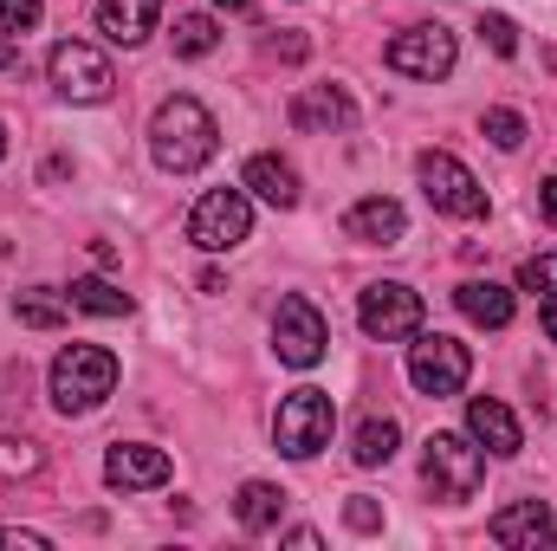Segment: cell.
<instances>
[{
    "label": "cell",
    "mask_w": 557,
    "mask_h": 551,
    "mask_svg": "<svg viewBox=\"0 0 557 551\" xmlns=\"http://www.w3.org/2000/svg\"><path fill=\"white\" fill-rule=\"evenodd\" d=\"M149 149H156V162H162L169 175H195V169L214 162L221 124L208 118V105L169 98V105H156V118H149Z\"/></svg>",
    "instance_id": "1"
},
{
    "label": "cell",
    "mask_w": 557,
    "mask_h": 551,
    "mask_svg": "<svg viewBox=\"0 0 557 551\" xmlns=\"http://www.w3.org/2000/svg\"><path fill=\"white\" fill-rule=\"evenodd\" d=\"M117 390V357L104 344H65L52 357V403L65 415H91Z\"/></svg>",
    "instance_id": "2"
},
{
    "label": "cell",
    "mask_w": 557,
    "mask_h": 551,
    "mask_svg": "<svg viewBox=\"0 0 557 551\" xmlns=\"http://www.w3.org/2000/svg\"><path fill=\"white\" fill-rule=\"evenodd\" d=\"M421 480H428L434 500L460 506V500L480 493V480H486V454H480L467 434H428V448H421Z\"/></svg>",
    "instance_id": "3"
},
{
    "label": "cell",
    "mask_w": 557,
    "mask_h": 551,
    "mask_svg": "<svg viewBox=\"0 0 557 551\" xmlns=\"http://www.w3.org/2000/svg\"><path fill=\"white\" fill-rule=\"evenodd\" d=\"M331 428H337V403L324 390H292L273 415V441L285 461H311L331 448Z\"/></svg>",
    "instance_id": "4"
},
{
    "label": "cell",
    "mask_w": 557,
    "mask_h": 551,
    "mask_svg": "<svg viewBox=\"0 0 557 551\" xmlns=\"http://www.w3.org/2000/svg\"><path fill=\"white\" fill-rule=\"evenodd\" d=\"M467 377H473V357H467L460 338H447V331H416V344H409V383H416L421 396H460Z\"/></svg>",
    "instance_id": "5"
},
{
    "label": "cell",
    "mask_w": 557,
    "mask_h": 551,
    "mask_svg": "<svg viewBox=\"0 0 557 551\" xmlns=\"http://www.w3.org/2000/svg\"><path fill=\"white\" fill-rule=\"evenodd\" d=\"M46 72H52V91L72 98V105H104L111 85H117L111 59H104L98 46H85V39H59L52 59H46Z\"/></svg>",
    "instance_id": "6"
},
{
    "label": "cell",
    "mask_w": 557,
    "mask_h": 551,
    "mask_svg": "<svg viewBox=\"0 0 557 551\" xmlns=\"http://www.w3.org/2000/svg\"><path fill=\"white\" fill-rule=\"evenodd\" d=\"M247 234H253V201L240 188H208L188 215V241L201 254H234Z\"/></svg>",
    "instance_id": "7"
},
{
    "label": "cell",
    "mask_w": 557,
    "mask_h": 551,
    "mask_svg": "<svg viewBox=\"0 0 557 551\" xmlns=\"http://www.w3.org/2000/svg\"><path fill=\"white\" fill-rule=\"evenodd\" d=\"M421 195L441 208V215H454V221H480L486 215V188L473 182V169L460 162V156H447V149H421Z\"/></svg>",
    "instance_id": "8"
},
{
    "label": "cell",
    "mask_w": 557,
    "mask_h": 551,
    "mask_svg": "<svg viewBox=\"0 0 557 551\" xmlns=\"http://www.w3.org/2000/svg\"><path fill=\"white\" fill-rule=\"evenodd\" d=\"M324 344H331V325H324V311L311 305V298H278V318H273V351L278 364H292V370H311V364H324Z\"/></svg>",
    "instance_id": "9"
},
{
    "label": "cell",
    "mask_w": 557,
    "mask_h": 551,
    "mask_svg": "<svg viewBox=\"0 0 557 551\" xmlns=\"http://www.w3.org/2000/svg\"><path fill=\"white\" fill-rule=\"evenodd\" d=\"M357 325H363L370 338H383V344L416 338V331H421V292H416V285H403V279L370 285V292L357 298Z\"/></svg>",
    "instance_id": "10"
},
{
    "label": "cell",
    "mask_w": 557,
    "mask_h": 551,
    "mask_svg": "<svg viewBox=\"0 0 557 551\" xmlns=\"http://www.w3.org/2000/svg\"><path fill=\"white\" fill-rule=\"evenodd\" d=\"M389 72H403V78H447L454 72V59H460V46H454V33L447 26H409V33H396L389 39Z\"/></svg>",
    "instance_id": "11"
},
{
    "label": "cell",
    "mask_w": 557,
    "mask_h": 551,
    "mask_svg": "<svg viewBox=\"0 0 557 551\" xmlns=\"http://www.w3.org/2000/svg\"><path fill=\"white\" fill-rule=\"evenodd\" d=\"M175 474V461L162 454V448H149V441H117L111 454H104V480L117 487V493H143V487H162Z\"/></svg>",
    "instance_id": "12"
},
{
    "label": "cell",
    "mask_w": 557,
    "mask_h": 551,
    "mask_svg": "<svg viewBox=\"0 0 557 551\" xmlns=\"http://www.w3.org/2000/svg\"><path fill=\"white\" fill-rule=\"evenodd\" d=\"M493 546H512V551H545L557 539V519L545 500H512V506H499L493 513Z\"/></svg>",
    "instance_id": "13"
},
{
    "label": "cell",
    "mask_w": 557,
    "mask_h": 551,
    "mask_svg": "<svg viewBox=\"0 0 557 551\" xmlns=\"http://www.w3.org/2000/svg\"><path fill=\"white\" fill-rule=\"evenodd\" d=\"M467 434H473L486 454H499V461H512V454L525 448V434H519V415L506 409L499 396H473V403H467Z\"/></svg>",
    "instance_id": "14"
},
{
    "label": "cell",
    "mask_w": 557,
    "mask_h": 551,
    "mask_svg": "<svg viewBox=\"0 0 557 551\" xmlns=\"http://www.w3.org/2000/svg\"><path fill=\"white\" fill-rule=\"evenodd\" d=\"M344 234H350V241H363V247H396V241L409 234V215H403V201L370 195V201H357V208L344 215Z\"/></svg>",
    "instance_id": "15"
},
{
    "label": "cell",
    "mask_w": 557,
    "mask_h": 551,
    "mask_svg": "<svg viewBox=\"0 0 557 551\" xmlns=\"http://www.w3.org/2000/svg\"><path fill=\"white\" fill-rule=\"evenodd\" d=\"M292 124L298 131H350L357 124V105L337 91V85H305L292 98Z\"/></svg>",
    "instance_id": "16"
},
{
    "label": "cell",
    "mask_w": 557,
    "mask_h": 551,
    "mask_svg": "<svg viewBox=\"0 0 557 551\" xmlns=\"http://www.w3.org/2000/svg\"><path fill=\"white\" fill-rule=\"evenodd\" d=\"M454 305H460V318H473V325H486V331H506L512 311H519V298H512L506 285H493V279H467V285L454 292Z\"/></svg>",
    "instance_id": "17"
},
{
    "label": "cell",
    "mask_w": 557,
    "mask_h": 551,
    "mask_svg": "<svg viewBox=\"0 0 557 551\" xmlns=\"http://www.w3.org/2000/svg\"><path fill=\"white\" fill-rule=\"evenodd\" d=\"M98 33L111 46H143L156 33V0H98Z\"/></svg>",
    "instance_id": "18"
},
{
    "label": "cell",
    "mask_w": 557,
    "mask_h": 551,
    "mask_svg": "<svg viewBox=\"0 0 557 551\" xmlns=\"http://www.w3.org/2000/svg\"><path fill=\"white\" fill-rule=\"evenodd\" d=\"M247 188L260 201H273V208H298V169L285 156H253L247 162Z\"/></svg>",
    "instance_id": "19"
},
{
    "label": "cell",
    "mask_w": 557,
    "mask_h": 551,
    "mask_svg": "<svg viewBox=\"0 0 557 551\" xmlns=\"http://www.w3.org/2000/svg\"><path fill=\"white\" fill-rule=\"evenodd\" d=\"M278 513H285V493H278L273 480H247V487L234 493V519H240V532H273Z\"/></svg>",
    "instance_id": "20"
},
{
    "label": "cell",
    "mask_w": 557,
    "mask_h": 551,
    "mask_svg": "<svg viewBox=\"0 0 557 551\" xmlns=\"http://www.w3.org/2000/svg\"><path fill=\"white\" fill-rule=\"evenodd\" d=\"M396 448H403V428L389 415H363L357 421V441H350L357 467H383V461H396Z\"/></svg>",
    "instance_id": "21"
},
{
    "label": "cell",
    "mask_w": 557,
    "mask_h": 551,
    "mask_svg": "<svg viewBox=\"0 0 557 551\" xmlns=\"http://www.w3.org/2000/svg\"><path fill=\"white\" fill-rule=\"evenodd\" d=\"M78 311H98V318H131L137 311V298L131 292H117L111 279H72V292H65Z\"/></svg>",
    "instance_id": "22"
},
{
    "label": "cell",
    "mask_w": 557,
    "mask_h": 551,
    "mask_svg": "<svg viewBox=\"0 0 557 551\" xmlns=\"http://www.w3.org/2000/svg\"><path fill=\"white\" fill-rule=\"evenodd\" d=\"M65 305H72V298H52V292L39 285V292H20V305H13V311H20V325H26V331H59V325H65Z\"/></svg>",
    "instance_id": "23"
},
{
    "label": "cell",
    "mask_w": 557,
    "mask_h": 551,
    "mask_svg": "<svg viewBox=\"0 0 557 551\" xmlns=\"http://www.w3.org/2000/svg\"><path fill=\"white\" fill-rule=\"evenodd\" d=\"M214 39H221V33H214L208 13H182V20H175V52H182V59H208Z\"/></svg>",
    "instance_id": "24"
},
{
    "label": "cell",
    "mask_w": 557,
    "mask_h": 551,
    "mask_svg": "<svg viewBox=\"0 0 557 551\" xmlns=\"http://www.w3.org/2000/svg\"><path fill=\"white\" fill-rule=\"evenodd\" d=\"M39 467H46L39 441H20V434L0 441V480H26V474H39Z\"/></svg>",
    "instance_id": "25"
},
{
    "label": "cell",
    "mask_w": 557,
    "mask_h": 551,
    "mask_svg": "<svg viewBox=\"0 0 557 551\" xmlns=\"http://www.w3.org/2000/svg\"><path fill=\"white\" fill-rule=\"evenodd\" d=\"M480 131L499 143V149H519V143H525V118H519V111H506V105H493V111L480 118Z\"/></svg>",
    "instance_id": "26"
},
{
    "label": "cell",
    "mask_w": 557,
    "mask_h": 551,
    "mask_svg": "<svg viewBox=\"0 0 557 551\" xmlns=\"http://www.w3.org/2000/svg\"><path fill=\"white\" fill-rule=\"evenodd\" d=\"M480 39H486L499 59H512V52H519V26H512L506 13H480Z\"/></svg>",
    "instance_id": "27"
},
{
    "label": "cell",
    "mask_w": 557,
    "mask_h": 551,
    "mask_svg": "<svg viewBox=\"0 0 557 551\" xmlns=\"http://www.w3.org/2000/svg\"><path fill=\"white\" fill-rule=\"evenodd\" d=\"M519 285H525V292H545V298H552V292H557V254H532V260L519 267Z\"/></svg>",
    "instance_id": "28"
},
{
    "label": "cell",
    "mask_w": 557,
    "mask_h": 551,
    "mask_svg": "<svg viewBox=\"0 0 557 551\" xmlns=\"http://www.w3.org/2000/svg\"><path fill=\"white\" fill-rule=\"evenodd\" d=\"M39 13H46L39 0H0V33H13V39H20V33H33V26H39Z\"/></svg>",
    "instance_id": "29"
},
{
    "label": "cell",
    "mask_w": 557,
    "mask_h": 551,
    "mask_svg": "<svg viewBox=\"0 0 557 551\" xmlns=\"http://www.w3.org/2000/svg\"><path fill=\"white\" fill-rule=\"evenodd\" d=\"M344 519H350V532H376V526H383V513H376V500H363V493H357V500L344 506Z\"/></svg>",
    "instance_id": "30"
},
{
    "label": "cell",
    "mask_w": 557,
    "mask_h": 551,
    "mask_svg": "<svg viewBox=\"0 0 557 551\" xmlns=\"http://www.w3.org/2000/svg\"><path fill=\"white\" fill-rule=\"evenodd\" d=\"M0 551H46L39 532H0Z\"/></svg>",
    "instance_id": "31"
},
{
    "label": "cell",
    "mask_w": 557,
    "mask_h": 551,
    "mask_svg": "<svg viewBox=\"0 0 557 551\" xmlns=\"http://www.w3.org/2000/svg\"><path fill=\"white\" fill-rule=\"evenodd\" d=\"M285 546H298V551H318V546H324V539H318L311 526H292V532H285Z\"/></svg>",
    "instance_id": "32"
},
{
    "label": "cell",
    "mask_w": 557,
    "mask_h": 551,
    "mask_svg": "<svg viewBox=\"0 0 557 551\" xmlns=\"http://www.w3.org/2000/svg\"><path fill=\"white\" fill-rule=\"evenodd\" d=\"M539 208H545V221H557V175L552 182H539Z\"/></svg>",
    "instance_id": "33"
},
{
    "label": "cell",
    "mask_w": 557,
    "mask_h": 551,
    "mask_svg": "<svg viewBox=\"0 0 557 551\" xmlns=\"http://www.w3.org/2000/svg\"><path fill=\"white\" fill-rule=\"evenodd\" d=\"M539 325H545V338H552V344H557V292H552V298H545V311H539Z\"/></svg>",
    "instance_id": "34"
},
{
    "label": "cell",
    "mask_w": 557,
    "mask_h": 551,
    "mask_svg": "<svg viewBox=\"0 0 557 551\" xmlns=\"http://www.w3.org/2000/svg\"><path fill=\"white\" fill-rule=\"evenodd\" d=\"M7 65H20V46H13V39H0V72H7Z\"/></svg>",
    "instance_id": "35"
},
{
    "label": "cell",
    "mask_w": 557,
    "mask_h": 551,
    "mask_svg": "<svg viewBox=\"0 0 557 551\" xmlns=\"http://www.w3.org/2000/svg\"><path fill=\"white\" fill-rule=\"evenodd\" d=\"M214 7H221V13H240V20L253 13V0H214Z\"/></svg>",
    "instance_id": "36"
},
{
    "label": "cell",
    "mask_w": 557,
    "mask_h": 551,
    "mask_svg": "<svg viewBox=\"0 0 557 551\" xmlns=\"http://www.w3.org/2000/svg\"><path fill=\"white\" fill-rule=\"evenodd\" d=\"M0 156H7V131H0Z\"/></svg>",
    "instance_id": "37"
}]
</instances>
